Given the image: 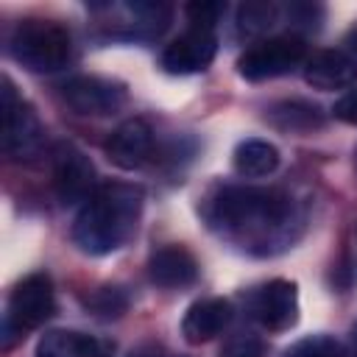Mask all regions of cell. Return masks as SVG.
Segmentation results:
<instances>
[{
    "instance_id": "6da1fadb",
    "label": "cell",
    "mask_w": 357,
    "mask_h": 357,
    "mask_svg": "<svg viewBox=\"0 0 357 357\" xmlns=\"http://www.w3.org/2000/svg\"><path fill=\"white\" fill-rule=\"evenodd\" d=\"M142 204V187L126 181H103L95 195L78 209L73 223V243L92 257L117 251L137 231Z\"/></svg>"
},
{
    "instance_id": "7a4b0ae2",
    "label": "cell",
    "mask_w": 357,
    "mask_h": 357,
    "mask_svg": "<svg viewBox=\"0 0 357 357\" xmlns=\"http://www.w3.org/2000/svg\"><path fill=\"white\" fill-rule=\"evenodd\" d=\"M206 215L212 226H220L229 234L262 240L287 223L293 204L282 190L226 184L209 198Z\"/></svg>"
},
{
    "instance_id": "3957f363",
    "label": "cell",
    "mask_w": 357,
    "mask_h": 357,
    "mask_svg": "<svg viewBox=\"0 0 357 357\" xmlns=\"http://www.w3.org/2000/svg\"><path fill=\"white\" fill-rule=\"evenodd\" d=\"M8 50L14 61H20L31 73H56L73 56V39L67 28L53 20H22L11 39Z\"/></svg>"
},
{
    "instance_id": "277c9868",
    "label": "cell",
    "mask_w": 357,
    "mask_h": 357,
    "mask_svg": "<svg viewBox=\"0 0 357 357\" xmlns=\"http://www.w3.org/2000/svg\"><path fill=\"white\" fill-rule=\"evenodd\" d=\"M56 312V296H53V282L47 273H31L25 276L8 298V310H6V346L11 343L14 335H22L28 329L42 326L50 315Z\"/></svg>"
},
{
    "instance_id": "5b68a950",
    "label": "cell",
    "mask_w": 357,
    "mask_h": 357,
    "mask_svg": "<svg viewBox=\"0 0 357 357\" xmlns=\"http://www.w3.org/2000/svg\"><path fill=\"white\" fill-rule=\"evenodd\" d=\"M304 59H307V45L301 36H296V33L271 36V39L251 45L240 56L237 73L245 81H268V78L287 75L290 70L304 64Z\"/></svg>"
},
{
    "instance_id": "8992f818",
    "label": "cell",
    "mask_w": 357,
    "mask_h": 357,
    "mask_svg": "<svg viewBox=\"0 0 357 357\" xmlns=\"http://www.w3.org/2000/svg\"><path fill=\"white\" fill-rule=\"evenodd\" d=\"M95 167L84 151L75 145H59L53 153V192L64 206L86 204L98 190Z\"/></svg>"
},
{
    "instance_id": "52a82bcc",
    "label": "cell",
    "mask_w": 357,
    "mask_h": 357,
    "mask_svg": "<svg viewBox=\"0 0 357 357\" xmlns=\"http://www.w3.org/2000/svg\"><path fill=\"white\" fill-rule=\"evenodd\" d=\"M64 103L84 117H109L126 106V86L103 75H75L64 84Z\"/></svg>"
},
{
    "instance_id": "ba28073f",
    "label": "cell",
    "mask_w": 357,
    "mask_h": 357,
    "mask_svg": "<svg viewBox=\"0 0 357 357\" xmlns=\"http://www.w3.org/2000/svg\"><path fill=\"white\" fill-rule=\"evenodd\" d=\"M42 142V123L36 112L17 98L8 78H3V151L14 159L31 156Z\"/></svg>"
},
{
    "instance_id": "9c48e42d",
    "label": "cell",
    "mask_w": 357,
    "mask_h": 357,
    "mask_svg": "<svg viewBox=\"0 0 357 357\" xmlns=\"http://www.w3.org/2000/svg\"><path fill=\"white\" fill-rule=\"evenodd\" d=\"M251 315L271 332H284L298 321V287L290 279H271L251 296Z\"/></svg>"
},
{
    "instance_id": "30bf717a",
    "label": "cell",
    "mask_w": 357,
    "mask_h": 357,
    "mask_svg": "<svg viewBox=\"0 0 357 357\" xmlns=\"http://www.w3.org/2000/svg\"><path fill=\"white\" fill-rule=\"evenodd\" d=\"M218 50V39L215 31L209 28H187L178 39H173L165 50H162V67L173 75H190V73H201L212 64Z\"/></svg>"
},
{
    "instance_id": "8fae6325",
    "label": "cell",
    "mask_w": 357,
    "mask_h": 357,
    "mask_svg": "<svg viewBox=\"0 0 357 357\" xmlns=\"http://www.w3.org/2000/svg\"><path fill=\"white\" fill-rule=\"evenodd\" d=\"M304 81L321 92L346 89L357 81V61L335 47L315 50L312 56L304 59Z\"/></svg>"
},
{
    "instance_id": "7c38bea8",
    "label": "cell",
    "mask_w": 357,
    "mask_h": 357,
    "mask_svg": "<svg viewBox=\"0 0 357 357\" xmlns=\"http://www.w3.org/2000/svg\"><path fill=\"white\" fill-rule=\"evenodd\" d=\"M151 151H153V131L142 117H131L120 123L106 142V156L123 170L142 167Z\"/></svg>"
},
{
    "instance_id": "4fadbf2b",
    "label": "cell",
    "mask_w": 357,
    "mask_h": 357,
    "mask_svg": "<svg viewBox=\"0 0 357 357\" xmlns=\"http://www.w3.org/2000/svg\"><path fill=\"white\" fill-rule=\"evenodd\" d=\"M231 321V304L226 298H201L195 304H190V310L181 318V335L187 343L198 346L206 343L212 337H218Z\"/></svg>"
},
{
    "instance_id": "5bb4252c",
    "label": "cell",
    "mask_w": 357,
    "mask_h": 357,
    "mask_svg": "<svg viewBox=\"0 0 357 357\" xmlns=\"http://www.w3.org/2000/svg\"><path fill=\"white\" fill-rule=\"evenodd\" d=\"M148 279L159 287H187L198 279V259L184 245H162L148 257Z\"/></svg>"
},
{
    "instance_id": "9a60e30c",
    "label": "cell",
    "mask_w": 357,
    "mask_h": 357,
    "mask_svg": "<svg viewBox=\"0 0 357 357\" xmlns=\"http://www.w3.org/2000/svg\"><path fill=\"white\" fill-rule=\"evenodd\" d=\"M109 343L73 332V329H50L36 343V357H106Z\"/></svg>"
},
{
    "instance_id": "2e32d148",
    "label": "cell",
    "mask_w": 357,
    "mask_h": 357,
    "mask_svg": "<svg viewBox=\"0 0 357 357\" xmlns=\"http://www.w3.org/2000/svg\"><path fill=\"white\" fill-rule=\"evenodd\" d=\"M268 123L279 131H290V134H310L315 128L324 126V114L315 103L290 98V100H279L273 106H268Z\"/></svg>"
},
{
    "instance_id": "e0dca14e",
    "label": "cell",
    "mask_w": 357,
    "mask_h": 357,
    "mask_svg": "<svg viewBox=\"0 0 357 357\" xmlns=\"http://www.w3.org/2000/svg\"><path fill=\"white\" fill-rule=\"evenodd\" d=\"M123 14H126V22H128L126 36L153 39V36H159L170 25L173 6L159 3V0L156 3L153 0H134V3H126L123 6Z\"/></svg>"
},
{
    "instance_id": "ac0fdd59",
    "label": "cell",
    "mask_w": 357,
    "mask_h": 357,
    "mask_svg": "<svg viewBox=\"0 0 357 357\" xmlns=\"http://www.w3.org/2000/svg\"><path fill=\"white\" fill-rule=\"evenodd\" d=\"M231 165L245 178H262L279 167V151L273 142L251 137V139L237 142V148L231 153Z\"/></svg>"
},
{
    "instance_id": "d6986e66",
    "label": "cell",
    "mask_w": 357,
    "mask_h": 357,
    "mask_svg": "<svg viewBox=\"0 0 357 357\" xmlns=\"http://www.w3.org/2000/svg\"><path fill=\"white\" fill-rule=\"evenodd\" d=\"M279 20V6L268 0H248L237 8V33L240 36H262L268 28H273Z\"/></svg>"
},
{
    "instance_id": "ffe728a7",
    "label": "cell",
    "mask_w": 357,
    "mask_h": 357,
    "mask_svg": "<svg viewBox=\"0 0 357 357\" xmlns=\"http://www.w3.org/2000/svg\"><path fill=\"white\" fill-rule=\"evenodd\" d=\"M86 310L98 318H120L128 310V296L123 287L114 284H103L95 293L86 296Z\"/></svg>"
},
{
    "instance_id": "44dd1931",
    "label": "cell",
    "mask_w": 357,
    "mask_h": 357,
    "mask_svg": "<svg viewBox=\"0 0 357 357\" xmlns=\"http://www.w3.org/2000/svg\"><path fill=\"white\" fill-rule=\"evenodd\" d=\"M284 357H346V349L340 340L329 337V335H310L296 340Z\"/></svg>"
},
{
    "instance_id": "7402d4cb",
    "label": "cell",
    "mask_w": 357,
    "mask_h": 357,
    "mask_svg": "<svg viewBox=\"0 0 357 357\" xmlns=\"http://www.w3.org/2000/svg\"><path fill=\"white\" fill-rule=\"evenodd\" d=\"M218 357H265V343L251 332H234L223 340Z\"/></svg>"
},
{
    "instance_id": "603a6c76",
    "label": "cell",
    "mask_w": 357,
    "mask_h": 357,
    "mask_svg": "<svg viewBox=\"0 0 357 357\" xmlns=\"http://www.w3.org/2000/svg\"><path fill=\"white\" fill-rule=\"evenodd\" d=\"M223 11H226L223 3H206V0L190 3V6L184 8V14H187V20H190L192 28H209V31H215V22L220 20Z\"/></svg>"
},
{
    "instance_id": "cb8c5ba5",
    "label": "cell",
    "mask_w": 357,
    "mask_h": 357,
    "mask_svg": "<svg viewBox=\"0 0 357 357\" xmlns=\"http://www.w3.org/2000/svg\"><path fill=\"white\" fill-rule=\"evenodd\" d=\"M287 20L296 25V28H318L321 17H324V8L315 6V3H290L287 8Z\"/></svg>"
},
{
    "instance_id": "d4e9b609",
    "label": "cell",
    "mask_w": 357,
    "mask_h": 357,
    "mask_svg": "<svg viewBox=\"0 0 357 357\" xmlns=\"http://www.w3.org/2000/svg\"><path fill=\"white\" fill-rule=\"evenodd\" d=\"M332 114H335L340 123H346V126H357V89L343 92V95L335 100Z\"/></svg>"
},
{
    "instance_id": "484cf974",
    "label": "cell",
    "mask_w": 357,
    "mask_h": 357,
    "mask_svg": "<svg viewBox=\"0 0 357 357\" xmlns=\"http://www.w3.org/2000/svg\"><path fill=\"white\" fill-rule=\"evenodd\" d=\"M126 357H162V346H159V343H139V346L131 349Z\"/></svg>"
},
{
    "instance_id": "4316f807",
    "label": "cell",
    "mask_w": 357,
    "mask_h": 357,
    "mask_svg": "<svg viewBox=\"0 0 357 357\" xmlns=\"http://www.w3.org/2000/svg\"><path fill=\"white\" fill-rule=\"evenodd\" d=\"M346 47H349V53L351 56H357V22L349 28V33H346Z\"/></svg>"
},
{
    "instance_id": "83f0119b",
    "label": "cell",
    "mask_w": 357,
    "mask_h": 357,
    "mask_svg": "<svg viewBox=\"0 0 357 357\" xmlns=\"http://www.w3.org/2000/svg\"><path fill=\"white\" fill-rule=\"evenodd\" d=\"M349 349H351V354L357 357V321L351 324V332H349Z\"/></svg>"
},
{
    "instance_id": "f1b7e54d",
    "label": "cell",
    "mask_w": 357,
    "mask_h": 357,
    "mask_svg": "<svg viewBox=\"0 0 357 357\" xmlns=\"http://www.w3.org/2000/svg\"><path fill=\"white\" fill-rule=\"evenodd\" d=\"M178 357H181V354H178Z\"/></svg>"
}]
</instances>
